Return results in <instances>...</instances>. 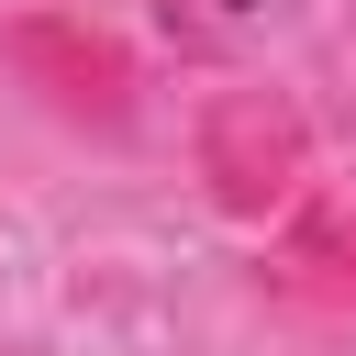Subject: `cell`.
I'll list each match as a JSON object with an SVG mask.
<instances>
[{
	"instance_id": "1",
	"label": "cell",
	"mask_w": 356,
	"mask_h": 356,
	"mask_svg": "<svg viewBox=\"0 0 356 356\" xmlns=\"http://www.w3.org/2000/svg\"><path fill=\"white\" fill-rule=\"evenodd\" d=\"M0 67L22 78V100L44 122H67L89 145H134V122H145V56L89 11H44V0L11 11L0 22Z\"/></svg>"
},
{
	"instance_id": "2",
	"label": "cell",
	"mask_w": 356,
	"mask_h": 356,
	"mask_svg": "<svg viewBox=\"0 0 356 356\" xmlns=\"http://www.w3.org/2000/svg\"><path fill=\"white\" fill-rule=\"evenodd\" d=\"M189 167H200V200L222 222H278L300 189H312V111L278 89V78H234L200 100L189 122Z\"/></svg>"
},
{
	"instance_id": "3",
	"label": "cell",
	"mask_w": 356,
	"mask_h": 356,
	"mask_svg": "<svg viewBox=\"0 0 356 356\" xmlns=\"http://www.w3.org/2000/svg\"><path fill=\"white\" fill-rule=\"evenodd\" d=\"M256 289L289 300V312H312V323H345V334H356V200L300 189V200L267 222V245H256Z\"/></svg>"
}]
</instances>
